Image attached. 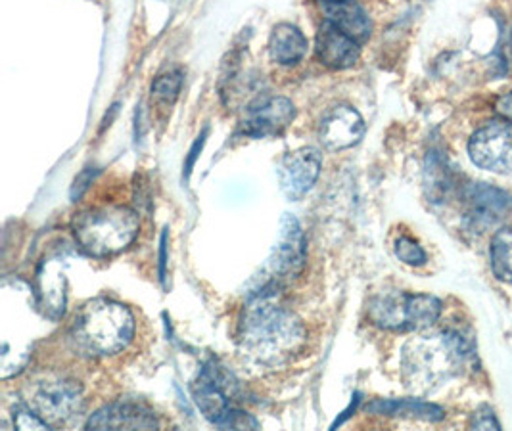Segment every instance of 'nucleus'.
<instances>
[{"label":"nucleus","instance_id":"nucleus-1","mask_svg":"<svg viewBox=\"0 0 512 431\" xmlns=\"http://www.w3.org/2000/svg\"><path fill=\"white\" fill-rule=\"evenodd\" d=\"M305 330L300 318L273 301V295H254L238 326L244 355L261 364H279L302 347Z\"/></svg>","mask_w":512,"mask_h":431},{"label":"nucleus","instance_id":"nucleus-2","mask_svg":"<svg viewBox=\"0 0 512 431\" xmlns=\"http://www.w3.org/2000/svg\"><path fill=\"white\" fill-rule=\"evenodd\" d=\"M474 359L472 345L457 332H440L409 341L403 349V374L409 387L430 391L455 378Z\"/></svg>","mask_w":512,"mask_h":431},{"label":"nucleus","instance_id":"nucleus-3","mask_svg":"<svg viewBox=\"0 0 512 431\" xmlns=\"http://www.w3.org/2000/svg\"><path fill=\"white\" fill-rule=\"evenodd\" d=\"M135 336L133 313L112 299L85 303L71 324V341L91 357H106L123 351Z\"/></svg>","mask_w":512,"mask_h":431},{"label":"nucleus","instance_id":"nucleus-4","mask_svg":"<svg viewBox=\"0 0 512 431\" xmlns=\"http://www.w3.org/2000/svg\"><path fill=\"white\" fill-rule=\"evenodd\" d=\"M139 215L123 205H102L83 211L73 221V236L91 257H110L127 250L139 234Z\"/></svg>","mask_w":512,"mask_h":431},{"label":"nucleus","instance_id":"nucleus-5","mask_svg":"<svg viewBox=\"0 0 512 431\" xmlns=\"http://www.w3.org/2000/svg\"><path fill=\"white\" fill-rule=\"evenodd\" d=\"M442 301L434 295L388 292L371 301L369 317L376 326L394 332H420L438 322Z\"/></svg>","mask_w":512,"mask_h":431},{"label":"nucleus","instance_id":"nucleus-6","mask_svg":"<svg viewBox=\"0 0 512 431\" xmlns=\"http://www.w3.org/2000/svg\"><path fill=\"white\" fill-rule=\"evenodd\" d=\"M305 263V236L298 219L290 213H284L280 219L279 238L273 246L267 263L257 276L254 295H275L284 284L292 282L302 273Z\"/></svg>","mask_w":512,"mask_h":431},{"label":"nucleus","instance_id":"nucleus-7","mask_svg":"<svg viewBox=\"0 0 512 431\" xmlns=\"http://www.w3.org/2000/svg\"><path fill=\"white\" fill-rule=\"evenodd\" d=\"M468 156L491 173L512 171V123L499 119L478 129L468 142Z\"/></svg>","mask_w":512,"mask_h":431},{"label":"nucleus","instance_id":"nucleus-8","mask_svg":"<svg viewBox=\"0 0 512 431\" xmlns=\"http://www.w3.org/2000/svg\"><path fill=\"white\" fill-rule=\"evenodd\" d=\"M35 412L47 422L50 428L70 424L83 410V391L71 380L45 382L33 395Z\"/></svg>","mask_w":512,"mask_h":431},{"label":"nucleus","instance_id":"nucleus-9","mask_svg":"<svg viewBox=\"0 0 512 431\" xmlns=\"http://www.w3.org/2000/svg\"><path fill=\"white\" fill-rule=\"evenodd\" d=\"M238 389L233 376L215 361H210L202 368L196 384H194V401L202 414L217 424L227 410L231 409L229 399Z\"/></svg>","mask_w":512,"mask_h":431},{"label":"nucleus","instance_id":"nucleus-10","mask_svg":"<svg viewBox=\"0 0 512 431\" xmlns=\"http://www.w3.org/2000/svg\"><path fill=\"white\" fill-rule=\"evenodd\" d=\"M465 223L474 232L499 225L512 209L511 196L489 184H472L465 190Z\"/></svg>","mask_w":512,"mask_h":431},{"label":"nucleus","instance_id":"nucleus-11","mask_svg":"<svg viewBox=\"0 0 512 431\" xmlns=\"http://www.w3.org/2000/svg\"><path fill=\"white\" fill-rule=\"evenodd\" d=\"M323 159L315 148H300L280 159L279 182L288 200L303 198L319 179Z\"/></svg>","mask_w":512,"mask_h":431},{"label":"nucleus","instance_id":"nucleus-12","mask_svg":"<svg viewBox=\"0 0 512 431\" xmlns=\"http://www.w3.org/2000/svg\"><path fill=\"white\" fill-rule=\"evenodd\" d=\"M294 117L296 108L284 96L257 100L242 121V133L254 138L277 137L292 125Z\"/></svg>","mask_w":512,"mask_h":431},{"label":"nucleus","instance_id":"nucleus-13","mask_svg":"<svg viewBox=\"0 0 512 431\" xmlns=\"http://www.w3.org/2000/svg\"><path fill=\"white\" fill-rule=\"evenodd\" d=\"M363 135H365L363 117L355 108L344 106V104L330 108L323 117L321 129H319L321 142L332 152L348 150L357 142H361Z\"/></svg>","mask_w":512,"mask_h":431},{"label":"nucleus","instance_id":"nucleus-14","mask_svg":"<svg viewBox=\"0 0 512 431\" xmlns=\"http://www.w3.org/2000/svg\"><path fill=\"white\" fill-rule=\"evenodd\" d=\"M89 430H158L156 416L137 403H112L87 420Z\"/></svg>","mask_w":512,"mask_h":431},{"label":"nucleus","instance_id":"nucleus-15","mask_svg":"<svg viewBox=\"0 0 512 431\" xmlns=\"http://www.w3.org/2000/svg\"><path fill=\"white\" fill-rule=\"evenodd\" d=\"M317 56L326 68L348 69L357 64L361 50L350 35L325 20L317 33Z\"/></svg>","mask_w":512,"mask_h":431},{"label":"nucleus","instance_id":"nucleus-16","mask_svg":"<svg viewBox=\"0 0 512 431\" xmlns=\"http://www.w3.org/2000/svg\"><path fill=\"white\" fill-rule=\"evenodd\" d=\"M323 10H325L326 22L336 25L340 31L350 35L353 41L363 43L371 37L373 23L359 4L351 0L332 2V4H325Z\"/></svg>","mask_w":512,"mask_h":431},{"label":"nucleus","instance_id":"nucleus-17","mask_svg":"<svg viewBox=\"0 0 512 431\" xmlns=\"http://www.w3.org/2000/svg\"><path fill=\"white\" fill-rule=\"evenodd\" d=\"M269 54L280 66H296L307 54V39L292 23H279L269 39Z\"/></svg>","mask_w":512,"mask_h":431},{"label":"nucleus","instance_id":"nucleus-18","mask_svg":"<svg viewBox=\"0 0 512 431\" xmlns=\"http://www.w3.org/2000/svg\"><path fill=\"white\" fill-rule=\"evenodd\" d=\"M367 412L382 414V416H399L413 418L424 422H440L443 420V410L438 405L424 403L419 399H378L367 405Z\"/></svg>","mask_w":512,"mask_h":431},{"label":"nucleus","instance_id":"nucleus-19","mask_svg":"<svg viewBox=\"0 0 512 431\" xmlns=\"http://www.w3.org/2000/svg\"><path fill=\"white\" fill-rule=\"evenodd\" d=\"M39 282V299L41 305L47 309L50 317H60V313H64V305H66V278L64 273L60 271L58 265L50 263L45 265L43 271L37 276Z\"/></svg>","mask_w":512,"mask_h":431},{"label":"nucleus","instance_id":"nucleus-20","mask_svg":"<svg viewBox=\"0 0 512 431\" xmlns=\"http://www.w3.org/2000/svg\"><path fill=\"white\" fill-rule=\"evenodd\" d=\"M424 184L432 202H442L451 188V171L440 152H430L426 158Z\"/></svg>","mask_w":512,"mask_h":431},{"label":"nucleus","instance_id":"nucleus-21","mask_svg":"<svg viewBox=\"0 0 512 431\" xmlns=\"http://www.w3.org/2000/svg\"><path fill=\"white\" fill-rule=\"evenodd\" d=\"M491 271L501 280L512 284V227L499 230L491 240Z\"/></svg>","mask_w":512,"mask_h":431},{"label":"nucleus","instance_id":"nucleus-22","mask_svg":"<svg viewBox=\"0 0 512 431\" xmlns=\"http://www.w3.org/2000/svg\"><path fill=\"white\" fill-rule=\"evenodd\" d=\"M181 89H183V73L171 71L152 83V98H156L162 104H173L179 98Z\"/></svg>","mask_w":512,"mask_h":431},{"label":"nucleus","instance_id":"nucleus-23","mask_svg":"<svg viewBox=\"0 0 512 431\" xmlns=\"http://www.w3.org/2000/svg\"><path fill=\"white\" fill-rule=\"evenodd\" d=\"M215 426L221 428V430H257L259 422L252 414L231 407Z\"/></svg>","mask_w":512,"mask_h":431},{"label":"nucleus","instance_id":"nucleus-24","mask_svg":"<svg viewBox=\"0 0 512 431\" xmlns=\"http://www.w3.org/2000/svg\"><path fill=\"white\" fill-rule=\"evenodd\" d=\"M396 255L399 261L411 267H422L426 263V251L411 238H399L396 242Z\"/></svg>","mask_w":512,"mask_h":431},{"label":"nucleus","instance_id":"nucleus-25","mask_svg":"<svg viewBox=\"0 0 512 431\" xmlns=\"http://www.w3.org/2000/svg\"><path fill=\"white\" fill-rule=\"evenodd\" d=\"M14 426L18 430H50L47 422L31 409L27 407H18L14 410Z\"/></svg>","mask_w":512,"mask_h":431},{"label":"nucleus","instance_id":"nucleus-26","mask_svg":"<svg viewBox=\"0 0 512 431\" xmlns=\"http://www.w3.org/2000/svg\"><path fill=\"white\" fill-rule=\"evenodd\" d=\"M474 430H499V424L495 420V414L489 407H482L472 418Z\"/></svg>","mask_w":512,"mask_h":431},{"label":"nucleus","instance_id":"nucleus-27","mask_svg":"<svg viewBox=\"0 0 512 431\" xmlns=\"http://www.w3.org/2000/svg\"><path fill=\"white\" fill-rule=\"evenodd\" d=\"M206 137H208V131H204V133L198 137V140L192 144V148H190V152H188L187 163H185V177H187V179L190 177L194 165H196V159L200 156L204 144H206Z\"/></svg>","mask_w":512,"mask_h":431},{"label":"nucleus","instance_id":"nucleus-28","mask_svg":"<svg viewBox=\"0 0 512 431\" xmlns=\"http://www.w3.org/2000/svg\"><path fill=\"white\" fill-rule=\"evenodd\" d=\"M495 110H497V114H499L501 119H505V121L512 123V92L505 94V96H501V98L497 100Z\"/></svg>","mask_w":512,"mask_h":431},{"label":"nucleus","instance_id":"nucleus-29","mask_svg":"<svg viewBox=\"0 0 512 431\" xmlns=\"http://www.w3.org/2000/svg\"><path fill=\"white\" fill-rule=\"evenodd\" d=\"M160 278L165 286V265H167V230L162 234V244H160Z\"/></svg>","mask_w":512,"mask_h":431},{"label":"nucleus","instance_id":"nucleus-30","mask_svg":"<svg viewBox=\"0 0 512 431\" xmlns=\"http://www.w3.org/2000/svg\"><path fill=\"white\" fill-rule=\"evenodd\" d=\"M325 4H332V2H346V0H323Z\"/></svg>","mask_w":512,"mask_h":431}]
</instances>
